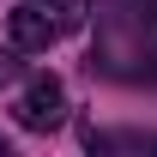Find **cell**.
<instances>
[{"mask_svg": "<svg viewBox=\"0 0 157 157\" xmlns=\"http://www.w3.org/2000/svg\"><path fill=\"white\" fill-rule=\"evenodd\" d=\"M18 127L24 133H55L60 121H67V91H60V78L55 73H36L30 85H24V97H18Z\"/></svg>", "mask_w": 157, "mask_h": 157, "instance_id": "obj_1", "label": "cell"}, {"mask_svg": "<svg viewBox=\"0 0 157 157\" xmlns=\"http://www.w3.org/2000/svg\"><path fill=\"white\" fill-rule=\"evenodd\" d=\"M6 36H12V48H18V55H42V48H55L60 18H48L42 6H30V0H24L18 12H6Z\"/></svg>", "mask_w": 157, "mask_h": 157, "instance_id": "obj_2", "label": "cell"}, {"mask_svg": "<svg viewBox=\"0 0 157 157\" xmlns=\"http://www.w3.org/2000/svg\"><path fill=\"white\" fill-rule=\"evenodd\" d=\"M30 6L55 12V18H60V30H67V24H78V0H30Z\"/></svg>", "mask_w": 157, "mask_h": 157, "instance_id": "obj_3", "label": "cell"}, {"mask_svg": "<svg viewBox=\"0 0 157 157\" xmlns=\"http://www.w3.org/2000/svg\"><path fill=\"white\" fill-rule=\"evenodd\" d=\"M0 157H6V133H0Z\"/></svg>", "mask_w": 157, "mask_h": 157, "instance_id": "obj_4", "label": "cell"}]
</instances>
